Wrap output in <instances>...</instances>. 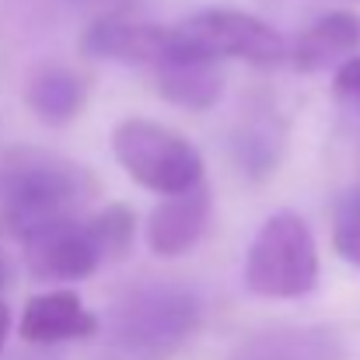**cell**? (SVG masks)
<instances>
[{
	"mask_svg": "<svg viewBox=\"0 0 360 360\" xmlns=\"http://www.w3.org/2000/svg\"><path fill=\"white\" fill-rule=\"evenodd\" d=\"M200 297L182 283H143L98 319L91 360H172L200 329Z\"/></svg>",
	"mask_w": 360,
	"mask_h": 360,
	"instance_id": "6da1fadb",
	"label": "cell"
},
{
	"mask_svg": "<svg viewBox=\"0 0 360 360\" xmlns=\"http://www.w3.org/2000/svg\"><path fill=\"white\" fill-rule=\"evenodd\" d=\"M91 175L63 158H18L0 175V224L7 235L25 238L42 224L77 217L91 196Z\"/></svg>",
	"mask_w": 360,
	"mask_h": 360,
	"instance_id": "7a4b0ae2",
	"label": "cell"
},
{
	"mask_svg": "<svg viewBox=\"0 0 360 360\" xmlns=\"http://www.w3.org/2000/svg\"><path fill=\"white\" fill-rule=\"evenodd\" d=\"M319 283V245L311 228L290 214H273L248 245L245 255V287L255 297L294 301L311 294Z\"/></svg>",
	"mask_w": 360,
	"mask_h": 360,
	"instance_id": "3957f363",
	"label": "cell"
},
{
	"mask_svg": "<svg viewBox=\"0 0 360 360\" xmlns=\"http://www.w3.org/2000/svg\"><path fill=\"white\" fill-rule=\"evenodd\" d=\"M193 60H241L248 67H276L287 60V39L255 14L235 7L196 11L175 25V56Z\"/></svg>",
	"mask_w": 360,
	"mask_h": 360,
	"instance_id": "277c9868",
	"label": "cell"
},
{
	"mask_svg": "<svg viewBox=\"0 0 360 360\" xmlns=\"http://www.w3.org/2000/svg\"><path fill=\"white\" fill-rule=\"evenodd\" d=\"M112 154L136 186L161 196L203 182L200 150L154 120H122L112 129Z\"/></svg>",
	"mask_w": 360,
	"mask_h": 360,
	"instance_id": "5b68a950",
	"label": "cell"
},
{
	"mask_svg": "<svg viewBox=\"0 0 360 360\" xmlns=\"http://www.w3.org/2000/svg\"><path fill=\"white\" fill-rule=\"evenodd\" d=\"M21 252H25L28 273L49 283H77V280H88L102 266L88 221H77V217H63V221L28 231L21 238Z\"/></svg>",
	"mask_w": 360,
	"mask_h": 360,
	"instance_id": "8992f818",
	"label": "cell"
},
{
	"mask_svg": "<svg viewBox=\"0 0 360 360\" xmlns=\"http://www.w3.org/2000/svg\"><path fill=\"white\" fill-rule=\"evenodd\" d=\"M81 46L95 60H109L122 67L158 70L175 56V25H150L133 18H98L84 28Z\"/></svg>",
	"mask_w": 360,
	"mask_h": 360,
	"instance_id": "52a82bcc",
	"label": "cell"
},
{
	"mask_svg": "<svg viewBox=\"0 0 360 360\" xmlns=\"http://www.w3.org/2000/svg\"><path fill=\"white\" fill-rule=\"evenodd\" d=\"M210 189L196 182L189 189L168 193L147 217V245L161 259H179L193 252L210 224Z\"/></svg>",
	"mask_w": 360,
	"mask_h": 360,
	"instance_id": "ba28073f",
	"label": "cell"
},
{
	"mask_svg": "<svg viewBox=\"0 0 360 360\" xmlns=\"http://www.w3.org/2000/svg\"><path fill=\"white\" fill-rule=\"evenodd\" d=\"M98 329V315L84 308L74 290H46L35 294L21 311V340L28 347H63L77 340H91Z\"/></svg>",
	"mask_w": 360,
	"mask_h": 360,
	"instance_id": "9c48e42d",
	"label": "cell"
},
{
	"mask_svg": "<svg viewBox=\"0 0 360 360\" xmlns=\"http://www.w3.org/2000/svg\"><path fill=\"white\" fill-rule=\"evenodd\" d=\"M228 360H350V350L329 326H269L245 336Z\"/></svg>",
	"mask_w": 360,
	"mask_h": 360,
	"instance_id": "30bf717a",
	"label": "cell"
},
{
	"mask_svg": "<svg viewBox=\"0 0 360 360\" xmlns=\"http://www.w3.org/2000/svg\"><path fill=\"white\" fill-rule=\"evenodd\" d=\"M354 53H360V18L350 11H329L297 32L294 42H287V63H294L301 74L340 67Z\"/></svg>",
	"mask_w": 360,
	"mask_h": 360,
	"instance_id": "8fae6325",
	"label": "cell"
},
{
	"mask_svg": "<svg viewBox=\"0 0 360 360\" xmlns=\"http://www.w3.org/2000/svg\"><path fill=\"white\" fill-rule=\"evenodd\" d=\"M84 102H88V81L60 63L35 70L25 84V105L46 126H67L70 120H77Z\"/></svg>",
	"mask_w": 360,
	"mask_h": 360,
	"instance_id": "7c38bea8",
	"label": "cell"
},
{
	"mask_svg": "<svg viewBox=\"0 0 360 360\" xmlns=\"http://www.w3.org/2000/svg\"><path fill=\"white\" fill-rule=\"evenodd\" d=\"M158 91L168 105L175 109H189V112H203L210 109L221 91H224V74L221 63L214 60H193V56H179L168 60L165 67L154 70Z\"/></svg>",
	"mask_w": 360,
	"mask_h": 360,
	"instance_id": "4fadbf2b",
	"label": "cell"
},
{
	"mask_svg": "<svg viewBox=\"0 0 360 360\" xmlns=\"http://www.w3.org/2000/svg\"><path fill=\"white\" fill-rule=\"evenodd\" d=\"M88 231L98 245L102 262H120L133 248V235H136V217L126 203H109L105 210H98L88 221Z\"/></svg>",
	"mask_w": 360,
	"mask_h": 360,
	"instance_id": "5bb4252c",
	"label": "cell"
},
{
	"mask_svg": "<svg viewBox=\"0 0 360 360\" xmlns=\"http://www.w3.org/2000/svg\"><path fill=\"white\" fill-rule=\"evenodd\" d=\"M333 248L343 262L360 269V186L340 196L333 210Z\"/></svg>",
	"mask_w": 360,
	"mask_h": 360,
	"instance_id": "9a60e30c",
	"label": "cell"
},
{
	"mask_svg": "<svg viewBox=\"0 0 360 360\" xmlns=\"http://www.w3.org/2000/svg\"><path fill=\"white\" fill-rule=\"evenodd\" d=\"M333 91H336L340 102L360 109V53L347 56V60L336 67V74H333Z\"/></svg>",
	"mask_w": 360,
	"mask_h": 360,
	"instance_id": "2e32d148",
	"label": "cell"
},
{
	"mask_svg": "<svg viewBox=\"0 0 360 360\" xmlns=\"http://www.w3.org/2000/svg\"><path fill=\"white\" fill-rule=\"evenodd\" d=\"M7 336H11V308L0 301V357H4V347H7Z\"/></svg>",
	"mask_w": 360,
	"mask_h": 360,
	"instance_id": "e0dca14e",
	"label": "cell"
},
{
	"mask_svg": "<svg viewBox=\"0 0 360 360\" xmlns=\"http://www.w3.org/2000/svg\"><path fill=\"white\" fill-rule=\"evenodd\" d=\"M11 269H14V266H11V255L0 248V294L11 287Z\"/></svg>",
	"mask_w": 360,
	"mask_h": 360,
	"instance_id": "ac0fdd59",
	"label": "cell"
},
{
	"mask_svg": "<svg viewBox=\"0 0 360 360\" xmlns=\"http://www.w3.org/2000/svg\"><path fill=\"white\" fill-rule=\"evenodd\" d=\"M21 360H46V357H42V354H25Z\"/></svg>",
	"mask_w": 360,
	"mask_h": 360,
	"instance_id": "d6986e66",
	"label": "cell"
}]
</instances>
